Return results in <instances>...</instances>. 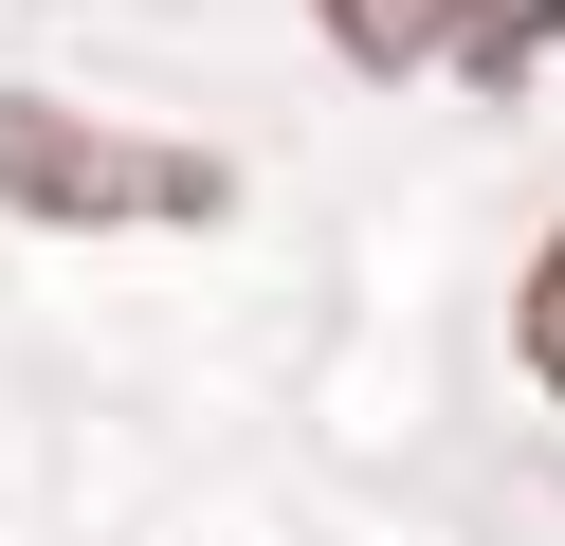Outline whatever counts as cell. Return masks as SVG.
I'll return each instance as SVG.
<instances>
[{"label":"cell","instance_id":"2","mask_svg":"<svg viewBox=\"0 0 565 546\" xmlns=\"http://www.w3.org/2000/svg\"><path fill=\"white\" fill-rule=\"evenodd\" d=\"M329 36L365 73H419V55H456V73H529L565 36V0H329Z\"/></svg>","mask_w":565,"mask_h":546},{"label":"cell","instance_id":"1","mask_svg":"<svg viewBox=\"0 0 565 546\" xmlns=\"http://www.w3.org/2000/svg\"><path fill=\"white\" fill-rule=\"evenodd\" d=\"M0 201H19V218H220L237 164H220V146H147V128H92V109L0 92Z\"/></svg>","mask_w":565,"mask_h":546},{"label":"cell","instance_id":"3","mask_svg":"<svg viewBox=\"0 0 565 546\" xmlns=\"http://www.w3.org/2000/svg\"><path fill=\"white\" fill-rule=\"evenodd\" d=\"M511 346H529V383H547V400H565V237H547V255H529V291H511Z\"/></svg>","mask_w":565,"mask_h":546}]
</instances>
